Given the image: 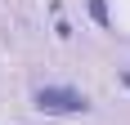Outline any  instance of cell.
<instances>
[{
	"instance_id": "6da1fadb",
	"label": "cell",
	"mask_w": 130,
	"mask_h": 125,
	"mask_svg": "<svg viewBox=\"0 0 130 125\" xmlns=\"http://www.w3.org/2000/svg\"><path fill=\"white\" fill-rule=\"evenodd\" d=\"M36 107L50 116H81V112H90V98L67 85H45V89H36Z\"/></svg>"
}]
</instances>
